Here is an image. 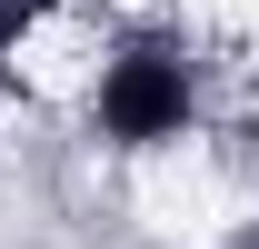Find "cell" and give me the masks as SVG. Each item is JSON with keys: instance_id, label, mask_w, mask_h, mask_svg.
<instances>
[{"instance_id": "6da1fadb", "label": "cell", "mask_w": 259, "mask_h": 249, "mask_svg": "<svg viewBox=\"0 0 259 249\" xmlns=\"http://www.w3.org/2000/svg\"><path fill=\"white\" fill-rule=\"evenodd\" d=\"M100 120H110V140H169V130L190 120V80H180V60H120L110 80H100Z\"/></svg>"}]
</instances>
